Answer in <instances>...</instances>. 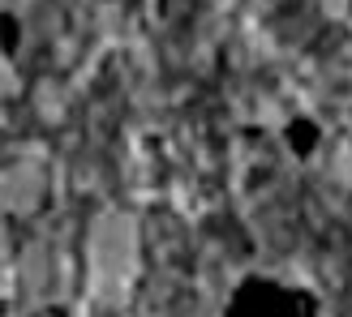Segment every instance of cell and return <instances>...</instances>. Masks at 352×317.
Returning a JSON list of instances; mask_svg holds the SVG:
<instances>
[{"instance_id":"cell-1","label":"cell","mask_w":352,"mask_h":317,"mask_svg":"<svg viewBox=\"0 0 352 317\" xmlns=\"http://www.w3.org/2000/svg\"><path fill=\"white\" fill-rule=\"evenodd\" d=\"M327 301L301 279L271 274V270H250L241 274L223 296L228 317H314L322 313Z\"/></svg>"}]
</instances>
